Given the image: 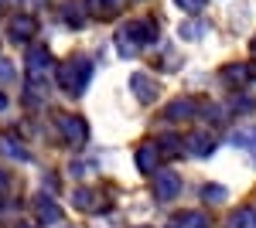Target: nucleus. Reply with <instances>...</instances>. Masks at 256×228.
<instances>
[{"mask_svg":"<svg viewBox=\"0 0 256 228\" xmlns=\"http://www.w3.org/2000/svg\"><path fill=\"white\" fill-rule=\"evenodd\" d=\"M24 72H28V82H44V75L52 72V51L48 48H31L28 51V61H24Z\"/></svg>","mask_w":256,"mask_h":228,"instance_id":"5","label":"nucleus"},{"mask_svg":"<svg viewBox=\"0 0 256 228\" xmlns=\"http://www.w3.org/2000/svg\"><path fill=\"white\" fill-rule=\"evenodd\" d=\"M222 82L242 85V82H246V65H226V68H222Z\"/></svg>","mask_w":256,"mask_h":228,"instance_id":"21","label":"nucleus"},{"mask_svg":"<svg viewBox=\"0 0 256 228\" xmlns=\"http://www.w3.org/2000/svg\"><path fill=\"white\" fill-rule=\"evenodd\" d=\"M168 228H208V215L205 211H181L168 222Z\"/></svg>","mask_w":256,"mask_h":228,"instance_id":"12","label":"nucleus"},{"mask_svg":"<svg viewBox=\"0 0 256 228\" xmlns=\"http://www.w3.org/2000/svg\"><path fill=\"white\" fill-rule=\"evenodd\" d=\"M181 10H188V14H198L202 7H205V0H174Z\"/></svg>","mask_w":256,"mask_h":228,"instance_id":"24","label":"nucleus"},{"mask_svg":"<svg viewBox=\"0 0 256 228\" xmlns=\"http://www.w3.org/2000/svg\"><path fill=\"white\" fill-rule=\"evenodd\" d=\"M154 143H158V150H160V160H174V157H181V150H184L181 136H174V133H164V136H158Z\"/></svg>","mask_w":256,"mask_h":228,"instance_id":"13","label":"nucleus"},{"mask_svg":"<svg viewBox=\"0 0 256 228\" xmlns=\"http://www.w3.org/2000/svg\"><path fill=\"white\" fill-rule=\"evenodd\" d=\"M232 109H236V113H253L256 99L253 95H236V99H232Z\"/></svg>","mask_w":256,"mask_h":228,"instance_id":"22","label":"nucleus"},{"mask_svg":"<svg viewBox=\"0 0 256 228\" xmlns=\"http://www.w3.org/2000/svg\"><path fill=\"white\" fill-rule=\"evenodd\" d=\"M181 143H184V153H188V157L202 160V157L216 153V147H218V136H216V130H195V133H188V136H184Z\"/></svg>","mask_w":256,"mask_h":228,"instance_id":"4","label":"nucleus"},{"mask_svg":"<svg viewBox=\"0 0 256 228\" xmlns=\"http://www.w3.org/2000/svg\"><path fill=\"white\" fill-rule=\"evenodd\" d=\"M164 116L174 119V123H178V119H195V116H198V102H195V99H188V95H184V99H174V102L164 109Z\"/></svg>","mask_w":256,"mask_h":228,"instance_id":"11","label":"nucleus"},{"mask_svg":"<svg viewBox=\"0 0 256 228\" xmlns=\"http://www.w3.org/2000/svg\"><path fill=\"white\" fill-rule=\"evenodd\" d=\"M137 228H150V225H137Z\"/></svg>","mask_w":256,"mask_h":228,"instance_id":"32","label":"nucleus"},{"mask_svg":"<svg viewBox=\"0 0 256 228\" xmlns=\"http://www.w3.org/2000/svg\"><path fill=\"white\" fill-rule=\"evenodd\" d=\"M0 3H4V0H0Z\"/></svg>","mask_w":256,"mask_h":228,"instance_id":"34","label":"nucleus"},{"mask_svg":"<svg viewBox=\"0 0 256 228\" xmlns=\"http://www.w3.org/2000/svg\"><path fill=\"white\" fill-rule=\"evenodd\" d=\"M246 78H250V82H256V61H253V65H246Z\"/></svg>","mask_w":256,"mask_h":228,"instance_id":"28","label":"nucleus"},{"mask_svg":"<svg viewBox=\"0 0 256 228\" xmlns=\"http://www.w3.org/2000/svg\"><path fill=\"white\" fill-rule=\"evenodd\" d=\"M34 211H38V222H48V225H55V222L62 218L58 205H55L52 198H44V194H38V198H34Z\"/></svg>","mask_w":256,"mask_h":228,"instance_id":"14","label":"nucleus"},{"mask_svg":"<svg viewBox=\"0 0 256 228\" xmlns=\"http://www.w3.org/2000/svg\"><path fill=\"white\" fill-rule=\"evenodd\" d=\"M10 191H14V177L0 167V198H4V194H10Z\"/></svg>","mask_w":256,"mask_h":228,"instance_id":"25","label":"nucleus"},{"mask_svg":"<svg viewBox=\"0 0 256 228\" xmlns=\"http://www.w3.org/2000/svg\"><path fill=\"white\" fill-rule=\"evenodd\" d=\"M202 34V24H184L181 27V38H198Z\"/></svg>","mask_w":256,"mask_h":228,"instance_id":"27","label":"nucleus"},{"mask_svg":"<svg viewBox=\"0 0 256 228\" xmlns=\"http://www.w3.org/2000/svg\"><path fill=\"white\" fill-rule=\"evenodd\" d=\"M250 48H253V55H256V38H253V44H250Z\"/></svg>","mask_w":256,"mask_h":228,"instance_id":"31","label":"nucleus"},{"mask_svg":"<svg viewBox=\"0 0 256 228\" xmlns=\"http://www.w3.org/2000/svg\"><path fill=\"white\" fill-rule=\"evenodd\" d=\"M226 198H229V191L222 188V184H205V188H202V201H205V205H222Z\"/></svg>","mask_w":256,"mask_h":228,"instance_id":"20","label":"nucleus"},{"mask_svg":"<svg viewBox=\"0 0 256 228\" xmlns=\"http://www.w3.org/2000/svg\"><path fill=\"white\" fill-rule=\"evenodd\" d=\"M14 3H18L20 10H28V14H31V10H41L48 0H14Z\"/></svg>","mask_w":256,"mask_h":228,"instance_id":"26","label":"nucleus"},{"mask_svg":"<svg viewBox=\"0 0 256 228\" xmlns=\"http://www.w3.org/2000/svg\"><path fill=\"white\" fill-rule=\"evenodd\" d=\"M72 201H76V208H82V211H89V215H96L99 211V191H92V188H79L76 194H72Z\"/></svg>","mask_w":256,"mask_h":228,"instance_id":"15","label":"nucleus"},{"mask_svg":"<svg viewBox=\"0 0 256 228\" xmlns=\"http://www.w3.org/2000/svg\"><path fill=\"white\" fill-rule=\"evenodd\" d=\"M0 153L4 157H10V160H31V153H28V147H20L18 140H10V136H0Z\"/></svg>","mask_w":256,"mask_h":228,"instance_id":"17","label":"nucleus"},{"mask_svg":"<svg viewBox=\"0 0 256 228\" xmlns=\"http://www.w3.org/2000/svg\"><path fill=\"white\" fill-rule=\"evenodd\" d=\"M0 109H7V99H4V95H0Z\"/></svg>","mask_w":256,"mask_h":228,"instance_id":"30","label":"nucleus"},{"mask_svg":"<svg viewBox=\"0 0 256 228\" xmlns=\"http://www.w3.org/2000/svg\"><path fill=\"white\" fill-rule=\"evenodd\" d=\"M14 228H38V225H34V222H18Z\"/></svg>","mask_w":256,"mask_h":228,"instance_id":"29","label":"nucleus"},{"mask_svg":"<svg viewBox=\"0 0 256 228\" xmlns=\"http://www.w3.org/2000/svg\"><path fill=\"white\" fill-rule=\"evenodd\" d=\"M38 34V20H31L28 14H20V17L10 20V27H7V38L18 41V44H28V41Z\"/></svg>","mask_w":256,"mask_h":228,"instance_id":"9","label":"nucleus"},{"mask_svg":"<svg viewBox=\"0 0 256 228\" xmlns=\"http://www.w3.org/2000/svg\"><path fill=\"white\" fill-rule=\"evenodd\" d=\"M232 147H239V150H250V153H256V126H246V130H236V133H232Z\"/></svg>","mask_w":256,"mask_h":228,"instance_id":"19","label":"nucleus"},{"mask_svg":"<svg viewBox=\"0 0 256 228\" xmlns=\"http://www.w3.org/2000/svg\"><path fill=\"white\" fill-rule=\"evenodd\" d=\"M92 78V61L86 55H72L58 65V89L65 95H82Z\"/></svg>","mask_w":256,"mask_h":228,"instance_id":"2","label":"nucleus"},{"mask_svg":"<svg viewBox=\"0 0 256 228\" xmlns=\"http://www.w3.org/2000/svg\"><path fill=\"white\" fill-rule=\"evenodd\" d=\"M62 228H72V225H62Z\"/></svg>","mask_w":256,"mask_h":228,"instance_id":"33","label":"nucleus"},{"mask_svg":"<svg viewBox=\"0 0 256 228\" xmlns=\"http://www.w3.org/2000/svg\"><path fill=\"white\" fill-rule=\"evenodd\" d=\"M158 20L154 17H140V20H130L126 27H120L116 31V44H120V55L123 58H134L137 51L144 48H150L154 41H158Z\"/></svg>","mask_w":256,"mask_h":228,"instance_id":"1","label":"nucleus"},{"mask_svg":"<svg viewBox=\"0 0 256 228\" xmlns=\"http://www.w3.org/2000/svg\"><path fill=\"white\" fill-rule=\"evenodd\" d=\"M158 164H160V150H158V143H154V140L140 143V147H137V171L150 177V174L158 171Z\"/></svg>","mask_w":256,"mask_h":228,"instance_id":"10","label":"nucleus"},{"mask_svg":"<svg viewBox=\"0 0 256 228\" xmlns=\"http://www.w3.org/2000/svg\"><path fill=\"white\" fill-rule=\"evenodd\" d=\"M55 126H58V140L65 143V147H72V150L86 147V140H89V126H86V119H82V116L62 113L58 119H55Z\"/></svg>","mask_w":256,"mask_h":228,"instance_id":"3","label":"nucleus"},{"mask_svg":"<svg viewBox=\"0 0 256 228\" xmlns=\"http://www.w3.org/2000/svg\"><path fill=\"white\" fill-rule=\"evenodd\" d=\"M10 78H14V65H10L7 58H0V85H7Z\"/></svg>","mask_w":256,"mask_h":228,"instance_id":"23","label":"nucleus"},{"mask_svg":"<svg viewBox=\"0 0 256 228\" xmlns=\"http://www.w3.org/2000/svg\"><path fill=\"white\" fill-rule=\"evenodd\" d=\"M130 92L137 95V102H154L158 99V82L147 72H134L130 75Z\"/></svg>","mask_w":256,"mask_h":228,"instance_id":"8","label":"nucleus"},{"mask_svg":"<svg viewBox=\"0 0 256 228\" xmlns=\"http://www.w3.org/2000/svg\"><path fill=\"white\" fill-rule=\"evenodd\" d=\"M89 17V10H86V0H76V3H65V20L72 24V27H82Z\"/></svg>","mask_w":256,"mask_h":228,"instance_id":"18","label":"nucleus"},{"mask_svg":"<svg viewBox=\"0 0 256 228\" xmlns=\"http://www.w3.org/2000/svg\"><path fill=\"white\" fill-rule=\"evenodd\" d=\"M226 228H256V208H236L226 218Z\"/></svg>","mask_w":256,"mask_h":228,"instance_id":"16","label":"nucleus"},{"mask_svg":"<svg viewBox=\"0 0 256 228\" xmlns=\"http://www.w3.org/2000/svg\"><path fill=\"white\" fill-rule=\"evenodd\" d=\"M154 177V198L158 201H174L178 194H181V177L174 171H158L150 174Z\"/></svg>","mask_w":256,"mask_h":228,"instance_id":"6","label":"nucleus"},{"mask_svg":"<svg viewBox=\"0 0 256 228\" xmlns=\"http://www.w3.org/2000/svg\"><path fill=\"white\" fill-rule=\"evenodd\" d=\"M123 7H126V0H86V10L92 20H113L123 14Z\"/></svg>","mask_w":256,"mask_h":228,"instance_id":"7","label":"nucleus"}]
</instances>
